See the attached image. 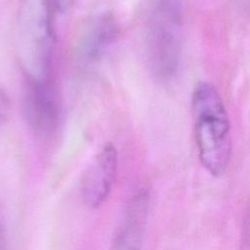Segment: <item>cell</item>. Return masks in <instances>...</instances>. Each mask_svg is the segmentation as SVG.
<instances>
[{
	"mask_svg": "<svg viewBox=\"0 0 250 250\" xmlns=\"http://www.w3.org/2000/svg\"><path fill=\"white\" fill-rule=\"evenodd\" d=\"M149 207V193L143 188L128 201L109 250H142Z\"/></svg>",
	"mask_w": 250,
	"mask_h": 250,
	"instance_id": "6",
	"label": "cell"
},
{
	"mask_svg": "<svg viewBox=\"0 0 250 250\" xmlns=\"http://www.w3.org/2000/svg\"><path fill=\"white\" fill-rule=\"evenodd\" d=\"M191 110L199 160L210 175L221 177L231 157V128L224 101L212 83L196 84Z\"/></svg>",
	"mask_w": 250,
	"mask_h": 250,
	"instance_id": "1",
	"label": "cell"
},
{
	"mask_svg": "<svg viewBox=\"0 0 250 250\" xmlns=\"http://www.w3.org/2000/svg\"><path fill=\"white\" fill-rule=\"evenodd\" d=\"M239 250H250V197L241 224Z\"/></svg>",
	"mask_w": 250,
	"mask_h": 250,
	"instance_id": "8",
	"label": "cell"
},
{
	"mask_svg": "<svg viewBox=\"0 0 250 250\" xmlns=\"http://www.w3.org/2000/svg\"><path fill=\"white\" fill-rule=\"evenodd\" d=\"M50 0H21L17 19V53L26 80L50 81L53 29Z\"/></svg>",
	"mask_w": 250,
	"mask_h": 250,
	"instance_id": "2",
	"label": "cell"
},
{
	"mask_svg": "<svg viewBox=\"0 0 250 250\" xmlns=\"http://www.w3.org/2000/svg\"><path fill=\"white\" fill-rule=\"evenodd\" d=\"M179 19L170 3H162L153 13L147 33L149 60L157 75L174 73L179 62Z\"/></svg>",
	"mask_w": 250,
	"mask_h": 250,
	"instance_id": "3",
	"label": "cell"
},
{
	"mask_svg": "<svg viewBox=\"0 0 250 250\" xmlns=\"http://www.w3.org/2000/svg\"><path fill=\"white\" fill-rule=\"evenodd\" d=\"M74 0H50L51 4L58 11L64 13L70 9Z\"/></svg>",
	"mask_w": 250,
	"mask_h": 250,
	"instance_id": "9",
	"label": "cell"
},
{
	"mask_svg": "<svg viewBox=\"0 0 250 250\" xmlns=\"http://www.w3.org/2000/svg\"><path fill=\"white\" fill-rule=\"evenodd\" d=\"M118 26L109 14L97 17L89 25L80 43V54L86 62L98 61L117 36Z\"/></svg>",
	"mask_w": 250,
	"mask_h": 250,
	"instance_id": "7",
	"label": "cell"
},
{
	"mask_svg": "<svg viewBox=\"0 0 250 250\" xmlns=\"http://www.w3.org/2000/svg\"><path fill=\"white\" fill-rule=\"evenodd\" d=\"M2 249H3V233L0 229V250H2Z\"/></svg>",
	"mask_w": 250,
	"mask_h": 250,
	"instance_id": "10",
	"label": "cell"
},
{
	"mask_svg": "<svg viewBox=\"0 0 250 250\" xmlns=\"http://www.w3.org/2000/svg\"><path fill=\"white\" fill-rule=\"evenodd\" d=\"M23 112L31 130L41 137L53 134L58 124V104L50 81L26 80Z\"/></svg>",
	"mask_w": 250,
	"mask_h": 250,
	"instance_id": "5",
	"label": "cell"
},
{
	"mask_svg": "<svg viewBox=\"0 0 250 250\" xmlns=\"http://www.w3.org/2000/svg\"><path fill=\"white\" fill-rule=\"evenodd\" d=\"M118 154L112 144L104 145L83 171L79 192L86 206L96 209L108 198L116 181Z\"/></svg>",
	"mask_w": 250,
	"mask_h": 250,
	"instance_id": "4",
	"label": "cell"
}]
</instances>
